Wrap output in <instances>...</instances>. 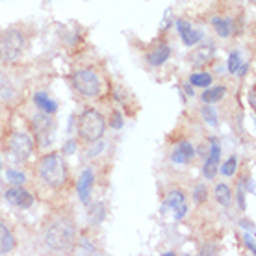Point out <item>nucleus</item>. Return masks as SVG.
<instances>
[{"label": "nucleus", "instance_id": "obj_1", "mask_svg": "<svg viewBox=\"0 0 256 256\" xmlns=\"http://www.w3.org/2000/svg\"><path fill=\"white\" fill-rule=\"evenodd\" d=\"M76 242V226L69 219H58L48 226L45 244L54 252H69Z\"/></svg>", "mask_w": 256, "mask_h": 256}, {"label": "nucleus", "instance_id": "obj_2", "mask_svg": "<svg viewBox=\"0 0 256 256\" xmlns=\"http://www.w3.org/2000/svg\"><path fill=\"white\" fill-rule=\"evenodd\" d=\"M39 176L50 188H62L67 182V166L62 156L56 152H50L43 156L39 162Z\"/></svg>", "mask_w": 256, "mask_h": 256}, {"label": "nucleus", "instance_id": "obj_3", "mask_svg": "<svg viewBox=\"0 0 256 256\" xmlns=\"http://www.w3.org/2000/svg\"><path fill=\"white\" fill-rule=\"evenodd\" d=\"M106 121L96 110H84L82 116L78 117V134L84 141L95 143L104 136Z\"/></svg>", "mask_w": 256, "mask_h": 256}, {"label": "nucleus", "instance_id": "obj_4", "mask_svg": "<svg viewBox=\"0 0 256 256\" xmlns=\"http://www.w3.org/2000/svg\"><path fill=\"white\" fill-rule=\"evenodd\" d=\"M24 46V36L19 30H15V28H8L6 32L0 34V62L12 64L15 60H19Z\"/></svg>", "mask_w": 256, "mask_h": 256}, {"label": "nucleus", "instance_id": "obj_5", "mask_svg": "<svg viewBox=\"0 0 256 256\" xmlns=\"http://www.w3.org/2000/svg\"><path fill=\"white\" fill-rule=\"evenodd\" d=\"M72 88H74L76 93H80V95L86 96V98L98 96L100 95V90H102L98 76L90 69L76 70V72L72 74Z\"/></svg>", "mask_w": 256, "mask_h": 256}, {"label": "nucleus", "instance_id": "obj_6", "mask_svg": "<svg viewBox=\"0 0 256 256\" xmlns=\"http://www.w3.org/2000/svg\"><path fill=\"white\" fill-rule=\"evenodd\" d=\"M10 152L15 160L22 164L26 162L34 152V140L24 132H15L10 140Z\"/></svg>", "mask_w": 256, "mask_h": 256}, {"label": "nucleus", "instance_id": "obj_7", "mask_svg": "<svg viewBox=\"0 0 256 256\" xmlns=\"http://www.w3.org/2000/svg\"><path fill=\"white\" fill-rule=\"evenodd\" d=\"M32 128H34V134L38 138L39 143L46 145L50 141V134H52V119L48 114L41 112L38 116L32 119Z\"/></svg>", "mask_w": 256, "mask_h": 256}, {"label": "nucleus", "instance_id": "obj_8", "mask_svg": "<svg viewBox=\"0 0 256 256\" xmlns=\"http://www.w3.org/2000/svg\"><path fill=\"white\" fill-rule=\"evenodd\" d=\"M6 200L12 206H17L20 210H28L34 204V195L30 192H26L22 188L13 186L6 192Z\"/></svg>", "mask_w": 256, "mask_h": 256}, {"label": "nucleus", "instance_id": "obj_9", "mask_svg": "<svg viewBox=\"0 0 256 256\" xmlns=\"http://www.w3.org/2000/svg\"><path fill=\"white\" fill-rule=\"evenodd\" d=\"M93 182H95V173H93V169H84V173L80 174V178H78V197L82 200V204L90 206V200H91V190H93Z\"/></svg>", "mask_w": 256, "mask_h": 256}, {"label": "nucleus", "instance_id": "obj_10", "mask_svg": "<svg viewBox=\"0 0 256 256\" xmlns=\"http://www.w3.org/2000/svg\"><path fill=\"white\" fill-rule=\"evenodd\" d=\"M174 26H176V30H178L180 38H182V41H184V45L186 46L197 45L198 41L202 39V32H198V30L192 28V24H190L188 20H184V19L174 20Z\"/></svg>", "mask_w": 256, "mask_h": 256}, {"label": "nucleus", "instance_id": "obj_11", "mask_svg": "<svg viewBox=\"0 0 256 256\" xmlns=\"http://www.w3.org/2000/svg\"><path fill=\"white\" fill-rule=\"evenodd\" d=\"M195 156V148L190 141H180L174 147L173 154H171V162L173 164H188Z\"/></svg>", "mask_w": 256, "mask_h": 256}, {"label": "nucleus", "instance_id": "obj_12", "mask_svg": "<svg viewBox=\"0 0 256 256\" xmlns=\"http://www.w3.org/2000/svg\"><path fill=\"white\" fill-rule=\"evenodd\" d=\"M169 56H171V48L167 45H160V46H156L154 50L148 52L147 62L152 65V67H160L162 64H166Z\"/></svg>", "mask_w": 256, "mask_h": 256}, {"label": "nucleus", "instance_id": "obj_13", "mask_svg": "<svg viewBox=\"0 0 256 256\" xmlns=\"http://www.w3.org/2000/svg\"><path fill=\"white\" fill-rule=\"evenodd\" d=\"M13 247H15V238H13L12 230L0 221V256L12 252Z\"/></svg>", "mask_w": 256, "mask_h": 256}, {"label": "nucleus", "instance_id": "obj_14", "mask_svg": "<svg viewBox=\"0 0 256 256\" xmlns=\"http://www.w3.org/2000/svg\"><path fill=\"white\" fill-rule=\"evenodd\" d=\"M34 102L38 104V108L41 110V112H45V114H48V116H52V114L58 112V104H56V100L48 98L46 93H36Z\"/></svg>", "mask_w": 256, "mask_h": 256}, {"label": "nucleus", "instance_id": "obj_15", "mask_svg": "<svg viewBox=\"0 0 256 256\" xmlns=\"http://www.w3.org/2000/svg\"><path fill=\"white\" fill-rule=\"evenodd\" d=\"M212 24L216 26V32L221 38H228L234 32V22L230 19H219V17H214L212 19Z\"/></svg>", "mask_w": 256, "mask_h": 256}, {"label": "nucleus", "instance_id": "obj_16", "mask_svg": "<svg viewBox=\"0 0 256 256\" xmlns=\"http://www.w3.org/2000/svg\"><path fill=\"white\" fill-rule=\"evenodd\" d=\"M224 93H226V88H224V86H216V88L206 90L200 98H202V102H206V104H214V102H219L224 96Z\"/></svg>", "mask_w": 256, "mask_h": 256}, {"label": "nucleus", "instance_id": "obj_17", "mask_svg": "<svg viewBox=\"0 0 256 256\" xmlns=\"http://www.w3.org/2000/svg\"><path fill=\"white\" fill-rule=\"evenodd\" d=\"M186 202V198H184V193L180 192V190H174L169 197L166 198V202H164V208H162V212H166L167 208H171V210H176L178 206H182Z\"/></svg>", "mask_w": 256, "mask_h": 256}, {"label": "nucleus", "instance_id": "obj_18", "mask_svg": "<svg viewBox=\"0 0 256 256\" xmlns=\"http://www.w3.org/2000/svg\"><path fill=\"white\" fill-rule=\"evenodd\" d=\"M214 195H216V200H218L221 206L230 204L232 192H230V188L226 186V184H218V186H216V192H214Z\"/></svg>", "mask_w": 256, "mask_h": 256}, {"label": "nucleus", "instance_id": "obj_19", "mask_svg": "<svg viewBox=\"0 0 256 256\" xmlns=\"http://www.w3.org/2000/svg\"><path fill=\"white\" fill-rule=\"evenodd\" d=\"M190 84L195 88H208L212 84V74L208 72H193L190 76Z\"/></svg>", "mask_w": 256, "mask_h": 256}, {"label": "nucleus", "instance_id": "obj_20", "mask_svg": "<svg viewBox=\"0 0 256 256\" xmlns=\"http://www.w3.org/2000/svg\"><path fill=\"white\" fill-rule=\"evenodd\" d=\"M90 219H91V224H100L104 219V204L102 202H96V204L90 206Z\"/></svg>", "mask_w": 256, "mask_h": 256}, {"label": "nucleus", "instance_id": "obj_21", "mask_svg": "<svg viewBox=\"0 0 256 256\" xmlns=\"http://www.w3.org/2000/svg\"><path fill=\"white\" fill-rule=\"evenodd\" d=\"M212 56V46H208V50L206 48H200V50H197L195 54H192L190 56V62H192L193 65H204L208 60H210Z\"/></svg>", "mask_w": 256, "mask_h": 256}, {"label": "nucleus", "instance_id": "obj_22", "mask_svg": "<svg viewBox=\"0 0 256 256\" xmlns=\"http://www.w3.org/2000/svg\"><path fill=\"white\" fill-rule=\"evenodd\" d=\"M200 116H202V119H204L210 126H218V112L214 108H210V106H202V110H200Z\"/></svg>", "mask_w": 256, "mask_h": 256}, {"label": "nucleus", "instance_id": "obj_23", "mask_svg": "<svg viewBox=\"0 0 256 256\" xmlns=\"http://www.w3.org/2000/svg\"><path fill=\"white\" fill-rule=\"evenodd\" d=\"M218 169H219V164L218 162L210 160V158H206L204 162V167H202V173L208 180L216 178V174H218Z\"/></svg>", "mask_w": 256, "mask_h": 256}, {"label": "nucleus", "instance_id": "obj_24", "mask_svg": "<svg viewBox=\"0 0 256 256\" xmlns=\"http://www.w3.org/2000/svg\"><path fill=\"white\" fill-rule=\"evenodd\" d=\"M236 169H238V158L236 156H230V158L221 166V173H223L224 176H232V174H236Z\"/></svg>", "mask_w": 256, "mask_h": 256}, {"label": "nucleus", "instance_id": "obj_25", "mask_svg": "<svg viewBox=\"0 0 256 256\" xmlns=\"http://www.w3.org/2000/svg\"><path fill=\"white\" fill-rule=\"evenodd\" d=\"M6 178L10 184H13V186H20V184H24L26 182V176L24 173H20V171H13V169H10L6 173Z\"/></svg>", "mask_w": 256, "mask_h": 256}, {"label": "nucleus", "instance_id": "obj_26", "mask_svg": "<svg viewBox=\"0 0 256 256\" xmlns=\"http://www.w3.org/2000/svg\"><path fill=\"white\" fill-rule=\"evenodd\" d=\"M206 198H208V190H206L204 184H198L195 188V192H193V200L197 204H202V202H206Z\"/></svg>", "mask_w": 256, "mask_h": 256}, {"label": "nucleus", "instance_id": "obj_27", "mask_svg": "<svg viewBox=\"0 0 256 256\" xmlns=\"http://www.w3.org/2000/svg\"><path fill=\"white\" fill-rule=\"evenodd\" d=\"M242 65V58H240V52H232L230 58H228V72L230 74H236L238 69Z\"/></svg>", "mask_w": 256, "mask_h": 256}, {"label": "nucleus", "instance_id": "obj_28", "mask_svg": "<svg viewBox=\"0 0 256 256\" xmlns=\"http://www.w3.org/2000/svg\"><path fill=\"white\" fill-rule=\"evenodd\" d=\"M186 214H188V204H186V202H184V204L178 206V208L174 210V219L178 221V219H182V218H184V216H186Z\"/></svg>", "mask_w": 256, "mask_h": 256}, {"label": "nucleus", "instance_id": "obj_29", "mask_svg": "<svg viewBox=\"0 0 256 256\" xmlns=\"http://www.w3.org/2000/svg\"><path fill=\"white\" fill-rule=\"evenodd\" d=\"M244 240H245V245H247V249H250V252L254 254V252H256V245H254V242H252V238H250L249 232H247V234H244Z\"/></svg>", "mask_w": 256, "mask_h": 256}, {"label": "nucleus", "instance_id": "obj_30", "mask_svg": "<svg viewBox=\"0 0 256 256\" xmlns=\"http://www.w3.org/2000/svg\"><path fill=\"white\" fill-rule=\"evenodd\" d=\"M219 247L218 245H204L202 250H200V254H218Z\"/></svg>", "mask_w": 256, "mask_h": 256}, {"label": "nucleus", "instance_id": "obj_31", "mask_svg": "<svg viewBox=\"0 0 256 256\" xmlns=\"http://www.w3.org/2000/svg\"><path fill=\"white\" fill-rule=\"evenodd\" d=\"M238 202H240V208L245 210V197H244V186H242V184L238 188Z\"/></svg>", "mask_w": 256, "mask_h": 256}, {"label": "nucleus", "instance_id": "obj_32", "mask_svg": "<svg viewBox=\"0 0 256 256\" xmlns=\"http://www.w3.org/2000/svg\"><path fill=\"white\" fill-rule=\"evenodd\" d=\"M242 184L247 186V192L249 193H254V184H252V178H250V176H244V178H242Z\"/></svg>", "mask_w": 256, "mask_h": 256}, {"label": "nucleus", "instance_id": "obj_33", "mask_svg": "<svg viewBox=\"0 0 256 256\" xmlns=\"http://www.w3.org/2000/svg\"><path fill=\"white\" fill-rule=\"evenodd\" d=\"M122 126V119H121V114H114V119H112V128H121Z\"/></svg>", "mask_w": 256, "mask_h": 256}, {"label": "nucleus", "instance_id": "obj_34", "mask_svg": "<svg viewBox=\"0 0 256 256\" xmlns=\"http://www.w3.org/2000/svg\"><path fill=\"white\" fill-rule=\"evenodd\" d=\"M74 150H76V143H74V141H67V145H65L64 152L65 154H70V152H74Z\"/></svg>", "mask_w": 256, "mask_h": 256}, {"label": "nucleus", "instance_id": "obj_35", "mask_svg": "<svg viewBox=\"0 0 256 256\" xmlns=\"http://www.w3.org/2000/svg\"><path fill=\"white\" fill-rule=\"evenodd\" d=\"M242 226H245V228H247V230H254V224H252V223H249V221H247V219H245L244 223H242Z\"/></svg>", "mask_w": 256, "mask_h": 256}, {"label": "nucleus", "instance_id": "obj_36", "mask_svg": "<svg viewBox=\"0 0 256 256\" xmlns=\"http://www.w3.org/2000/svg\"><path fill=\"white\" fill-rule=\"evenodd\" d=\"M249 104H250V108H254V90H250V93H249Z\"/></svg>", "mask_w": 256, "mask_h": 256}, {"label": "nucleus", "instance_id": "obj_37", "mask_svg": "<svg viewBox=\"0 0 256 256\" xmlns=\"http://www.w3.org/2000/svg\"><path fill=\"white\" fill-rule=\"evenodd\" d=\"M186 91H188V95H192V96H193V90L190 88V86H186Z\"/></svg>", "mask_w": 256, "mask_h": 256}, {"label": "nucleus", "instance_id": "obj_38", "mask_svg": "<svg viewBox=\"0 0 256 256\" xmlns=\"http://www.w3.org/2000/svg\"><path fill=\"white\" fill-rule=\"evenodd\" d=\"M0 90H2V80H0Z\"/></svg>", "mask_w": 256, "mask_h": 256}]
</instances>
